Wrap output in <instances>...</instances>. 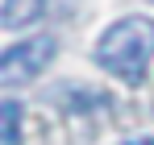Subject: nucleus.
Returning a JSON list of instances; mask_svg holds the SVG:
<instances>
[{
	"label": "nucleus",
	"instance_id": "f03ea898",
	"mask_svg": "<svg viewBox=\"0 0 154 145\" xmlns=\"http://www.w3.org/2000/svg\"><path fill=\"white\" fill-rule=\"evenodd\" d=\"M54 37L50 33H33L25 42H17V46H8L0 54V83L4 87H17V83H29V79H38V75L50 67L54 58Z\"/></svg>",
	"mask_w": 154,
	"mask_h": 145
},
{
	"label": "nucleus",
	"instance_id": "39448f33",
	"mask_svg": "<svg viewBox=\"0 0 154 145\" xmlns=\"http://www.w3.org/2000/svg\"><path fill=\"white\" fill-rule=\"evenodd\" d=\"M125 145H154V137H133V141H125Z\"/></svg>",
	"mask_w": 154,
	"mask_h": 145
},
{
	"label": "nucleus",
	"instance_id": "f257e3e1",
	"mask_svg": "<svg viewBox=\"0 0 154 145\" xmlns=\"http://www.w3.org/2000/svg\"><path fill=\"white\" fill-rule=\"evenodd\" d=\"M150 58H154V21L150 17H125V21L108 25L104 37L96 42V62L129 87H137L146 79Z\"/></svg>",
	"mask_w": 154,
	"mask_h": 145
},
{
	"label": "nucleus",
	"instance_id": "20e7f679",
	"mask_svg": "<svg viewBox=\"0 0 154 145\" xmlns=\"http://www.w3.org/2000/svg\"><path fill=\"white\" fill-rule=\"evenodd\" d=\"M0 120H4V145H17V137H21V108L13 104V99H4V108H0Z\"/></svg>",
	"mask_w": 154,
	"mask_h": 145
},
{
	"label": "nucleus",
	"instance_id": "7ed1b4c3",
	"mask_svg": "<svg viewBox=\"0 0 154 145\" xmlns=\"http://www.w3.org/2000/svg\"><path fill=\"white\" fill-rule=\"evenodd\" d=\"M42 8H46V0H4L0 21H4V29H25L42 17Z\"/></svg>",
	"mask_w": 154,
	"mask_h": 145
}]
</instances>
